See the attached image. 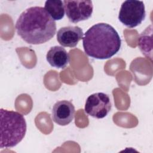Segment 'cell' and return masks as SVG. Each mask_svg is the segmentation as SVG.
Returning <instances> with one entry per match:
<instances>
[{
    "label": "cell",
    "mask_w": 153,
    "mask_h": 153,
    "mask_svg": "<svg viewBox=\"0 0 153 153\" xmlns=\"http://www.w3.org/2000/svg\"><path fill=\"white\" fill-rule=\"evenodd\" d=\"M121 40L117 30L110 25L99 23L90 27L84 33L82 45L88 56L97 59H109L121 48Z\"/></svg>",
    "instance_id": "7a4b0ae2"
},
{
    "label": "cell",
    "mask_w": 153,
    "mask_h": 153,
    "mask_svg": "<svg viewBox=\"0 0 153 153\" xmlns=\"http://www.w3.org/2000/svg\"><path fill=\"white\" fill-rule=\"evenodd\" d=\"M149 27H148L140 35L138 38V47L144 56L152 60V32L149 34Z\"/></svg>",
    "instance_id": "8fae6325"
},
{
    "label": "cell",
    "mask_w": 153,
    "mask_h": 153,
    "mask_svg": "<svg viewBox=\"0 0 153 153\" xmlns=\"http://www.w3.org/2000/svg\"><path fill=\"white\" fill-rule=\"evenodd\" d=\"M145 16V8L143 1L127 0L121 4L118 19L126 26L134 28L142 23Z\"/></svg>",
    "instance_id": "277c9868"
},
{
    "label": "cell",
    "mask_w": 153,
    "mask_h": 153,
    "mask_svg": "<svg viewBox=\"0 0 153 153\" xmlns=\"http://www.w3.org/2000/svg\"><path fill=\"white\" fill-rule=\"evenodd\" d=\"M83 31L79 26H68L59 29L57 32V40L63 47H75L83 38Z\"/></svg>",
    "instance_id": "ba28073f"
},
{
    "label": "cell",
    "mask_w": 153,
    "mask_h": 153,
    "mask_svg": "<svg viewBox=\"0 0 153 153\" xmlns=\"http://www.w3.org/2000/svg\"><path fill=\"white\" fill-rule=\"evenodd\" d=\"M75 112V107L70 101L66 100L58 101L53 107L51 118L58 125L66 126L72 121Z\"/></svg>",
    "instance_id": "52a82bcc"
},
{
    "label": "cell",
    "mask_w": 153,
    "mask_h": 153,
    "mask_svg": "<svg viewBox=\"0 0 153 153\" xmlns=\"http://www.w3.org/2000/svg\"><path fill=\"white\" fill-rule=\"evenodd\" d=\"M18 35L29 44H44L55 35L56 24L45 9L31 7L23 11L16 23Z\"/></svg>",
    "instance_id": "6da1fadb"
},
{
    "label": "cell",
    "mask_w": 153,
    "mask_h": 153,
    "mask_svg": "<svg viewBox=\"0 0 153 153\" xmlns=\"http://www.w3.org/2000/svg\"><path fill=\"white\" fill-rule=\"evenodd\" d=\"M66 14L72 23H78L91 17L93 11L91 1H63Z\"/></svg>",
    "instance_id": "8992f818"
},
{
    "label": "cell",
    "mask_w": 153,
    "mask_h": 153,
    "mask_svg": "<svg viewBox=\"0 0 153 153\" xmlns=\"http://www.w3.org/2000/svg\"><path fill=\"white\" fill-rule=\"evenodd\" d=\"M1 141L0 148H8L16 146L24 138L26 132V122L20 113L0 109Z\"/></svg>",
    "instance_id": "3957f363"
},
{
    "label": "cell",
    "mask_w": 153,
    "mask_h": 153,
    "mask_svg": "<svg viewBox=\"0 0 153 153\" xmlns=\"http://www.w3.org/2000/svg\"><path fill=\"white\" fill-rule=\"evenodd\" d=\"M44 8L54 20H60L65 16L64 4L62 1H46Z\"/></svg>",
    "instance_id": "30bf717a"
},
{
    "label": "cell",
    "mask_w": 153,
    "mask_h": 153,
    "mask_svg": "<svg viewBox=\"0 0 153 153\" xmlns=\"http://www.w3.org/2000/svg\"><path fill=\"white\" fill-rule=\"evenodd\" d=\"M112 108L109 96L104 93H95L89 96L85 102L84 110L90 116L100 119L105 117Z\"/></svg>",
    "instance_id": "5b68a950"
},
{
    "label": "cell",
    "mask_w": 153,
    "mask_h": 153,
    "mask_svg": "<svg viewBox=\"0 0 153 153\" xmlns=\"http://www.w3.org/2000/svg\"><path fill=\"white\" fill-rule=\"evenodd\" d=\"M46 59L53 67L64 69L70 61V56L66 50L60 46H53L48 51Z\"/></svg>",
    "instance_id": "9c48e42d"
}]
</instances>
